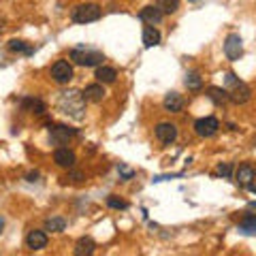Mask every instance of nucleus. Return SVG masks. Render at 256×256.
<instances>
[{"label": "nucleus", "mask_w": 256, "mask_h": 256, "mask_svg": "<svg viewBox=\"0 0 256 256\" xmlns=\"http://www.w3.org/2000/svg\"><path fill=\"white\" fill-rule=\"evenodd\" d=\"M162 18H164V15L160 13L156 6H146V9H141V13H139V20L150 24V26H156V24H160V22H162Z\"/></svg>", "instance_id": "15"}, {"label": "nucleus", "mask_w": 256, "mask_h": 256, "mask_svg": "<svg viewBox=\"0 0 256 256\" xmlns=\"http://www.w3.org/2000/svg\"><path fill=\"white\" fill-rule=\"evenodd\" d=\"M226 94H228L230 100L237 102V105H244V102H248L252 98L250 86L244 84L235 73H226Z\"/></svg>", "instance_id": "2"}, {"label": "nucleus", "mask_w": 256, "mask_h": 256, "mask_svg": "<svg viewBox=\"0 0 256 256\" xmlns=\"http://www.w3.org/2000/svg\"><path fill=\"white\" fill-rule=\"evenodd\" d=\"M107 205L114 207V210H126V207H128V203L122 201V198H118V196H109L107 198Z\"/></svg>", "instance_id": "26"}, {"label": "nucleus", "mask_w": 256, "mask_h": 256, "mask_svg": "<svg viewBox=\"0 0 256 256\" xmlns=\"http://www.w3.org/2000/svg\"><path fill=\"white\" fill-rule=\"evenodd\" d=\"M162 105H164V109L169 111V114H180V111L184 109V98H182L178 92H169V94L164 96Z\"/></svg>", "instance_id": "13"}, {"label": "nucleus", "mask_w": 256, "mask_h": 256, "mask_svg": "<svg viewBox=\"0 0 256 256\" xmlns=\"http://www.w3.org/2000/svg\"><path fill=\"white\" fill-rule=\"evenodd\" d=\"M239 230L246 235H254L256 233V216L252 212H246L242 224H239Z\"/></svg>", "instance_id": "20"}, {"label": "nucleus", "mask_w": 256, "mask_h": 256, "mask_svg": "<svg viewBox=\"0 0 256 256\" xmlns=\"http://www.w3.org/2000/svg\"><path fill=\"white\" fill-rule=\"evenodd\" d=\"M70 137H75V128H68L62 124L50 128V141L54 146H64V143H68Z\"/></svg>", "instance_id": "9"}, {"label": "nucleus", "mask_w": 256, "mask_h": 256, "mask_svg": "<svg viewBox=\"0 0 256 256\" xmlns=\"http://www.w3.org/2000/svg\"><path fill=\"white\" fill-rule=\"evenodd\" d=\"M22 109L30 111V114H36V116H43L45 114V102L38 100V98H24L22 100Z\"/></svg>", "instance_id": "17"}, {"label": "nucleus", "mask_w": 256, "mask_h": 256, "mask_svg": "<svg viewBox=\"0 0 256 256\" xmlns=\"http://www.w3.org/2000/svg\"><path fill=\"white\" fill-rule=\"evenodd\" d=\"M186 86L190 88V90H201L203 82H201V77H198L196 73H188L186 75Z\"/></svg>", "instance_id": "25"}, {"label": "nucleus", "mask_w": 256, "mask_h": 256, "mask_svg": "<svg viewBox=\"0 0 256 256\" xmlns=\"http://www.w3.org/2000/svg\"><path fill=\"white\" fill-rule=\"evenodd\" d=\"M254 178H256V173H254V166L250 164V162H246V164H242L237 169V173H235V180H237V184L242 188H248L254 194L256 192V186H254Z\"/></svg>", "instance_id": "5"}, {"label": "nucleus", "mask_w": 256, "mask_h": 256, "mask_svg": "<svg viewBox=\"0 0 256 256\" xmlns=\"http://www.w3.org/2000/svg\"><path fill=\"white\" fill-rule=\"evenodd\" d=\"M52 77L56 84H68L73 79V66L66 60H58L52 66Z\"/></svg>", "instance_id": "8"}, {"label": "nucleus", "mask_w": 256, "mask_h": 256, "mask_svg": "<svg viewBox=\"0 0 256 256\" xmlns=\"http://www.w3.org/2000/svg\"><path fill=\"white\" fill-rule=\"evenodd\" d=\"M2 228H4V218L0 216V235H2Z\"/></svg>", "instance_id": "31"}, {"label": "nucleus", "mask_w": 256, "mask_h": 256, "mask_svg": "<svg viewBox=\"0 0 256 256\" xmlns=\"http://www.w3.org/2000/svg\"><path fill=\"white\" fill-rule=\"evenodd\" d=\"M38 178V173H28V182H36Z\"/></svg>", "instance_id": "30"}, {"label": "nucleus", "mask_w": 256, "mask_h": 256, "mask_svg": "<svg viewBox=\"0 0 256 256\" xmlns=\"http://www.w3.org/2000/svg\"><path fill=\"white\" fill-rule=\"evenodd\" d=\"M9 50H11V52H22V54H26V56H30L32 52H34L32 47H28L24 41H18V38H13V41H9Z\"/></svg>", "instance_id": "24"}, {"label": "nucleus", "mask_w": 256, "mask_h": 256, "mask_svg": "<svg viewBox=\"0 0 256 256\" xmlns=\"http://www.w3.org/2000/svg\"><path fill=\"white\" fill-rule=\"evenodd\" d=\"M218 128H220V122L214 116L201 118L194 122V130H196L198 137H214V134L218 132Z\"/></svg>", "instance_id": "7"}, {"label": "nucleus", "mask_w": 256, "mask_h": 256, "mask_svg": "<svg viewBox=\"0 0 256 256\" xmlns=\"http://www.w3.org/2000/svg\"><path fill=\"white\" fill-rule=\"evenodd\" d=\"M70 180H75V182H82V180H84V175L75 171V173H70Z\"/></svg>", "instance_id": "29"}, {"label": "nucleus", "mask_w": 256, "mask_h": 256, "mask_svg": "<svg viewBox=\"0 0 256 256\" xmlns=\"http://www.w3.org/2000/svg\"><path fill=\"white\" fill-rule=\"evenodd\" d=\"M100 6L94 4V2H86V4H77L73 13H70V18H73L75 24H90V22H96L100 20Z\"/></svg>", "instance_id": "4"}, {"label": "nucleus", "mask_w": 256, "mask_h": 256, "mask_svg": "<svg viewBox=\"0 0 256 256\" xmlns=\"http://www.w3.org/2000/svg\"><path fill=\"white\" fill-rule=\"evenodd\" d=\"M70 60L79 66H98L105 60V54L94 50V47H86V45H79L70 52Z\"/></svg>", "instance_id": "3"}, {"label": "nucleus", "mask_w": 256, "mask_h": 256, "mask_svg": "<svg viewBox=\"0 0 256 256\" xmlns=\"http://www.w3.org/2000/svg\"><path fill=\"white\" fill-rule=\"evenodd\" d=\"M58 107L62 114H66L70 118H75V120H82L84 118V109H86V100H84V96L82 92H62L60 96V100H58Z\"/></svg>", "instance_id": "1"}, {"label": "nucleus", "mask_w": 256, "mask_h": 256, "mask_svg": "<svg viewBox=\"0 0 256 256\" xmlns=\"http://www.w3.org/2000/svg\"><path fill=\"white\" fill-rule=\"evenodd\" d=\"M180 6V0H156V9L162 13V15H171L178 11Z\"/></svg>", "instance_id": "21"}, {"label": "nucleus", "mask_w": 256, "mask_h": 256, "mask_svg": "<svg viewBox=\"0 0 256 256\" xmlns=\"http://www.w3.org/2000/svg\"><path fill=\"white\" fill-rule=\"evenodd\" d=\"M94 77L98 79L100 84H114L118 73H116V68H111V66H98V68H96V75Z\"/></svg>", "instance_id": "19"}, {"label": "nucleus", "mask_w": 256, "mask_h": 256, "mask_svg": "<svg viewBox=\"0 0 256 256\" xmlns=\"http://www.w3.org/2000/svg\"><path fill=\"white\" fill-rule=\"evenodd\" d=\"M26 246L30 248L32 252L43 250V248L47 246V233L45 230H30L28 237H26Z\"/></svg>", "instance_id": "12"}, {"label": "nucleus", "mask_w": 256, "mask_h": 256, "mask_svg": "<svg viewBox=\"0 0 256 256\" xmlns=\"http://www.w3.org/2000/svg\"><path fill=\"white\" fill-rule=\"evenodd\" d=\"M120 173H122V178H124V180H130L132 175H134V173H132L130 169H126L124 164H120Z\"/></svg>", "instance_id": "28"}, {"label": "nucleus", "mask_w": 256, "mask_h": 256, "mask_svg": "<svg viewBox=\"0 0 256 256\" xmlns=\"http://www.w3.org/2000/svg\"><path fill=\"white\" fill-rule=\"evenodd\" d=\"M54 160H56V164L58 166H62V169H73L75 166V154L68 148H58L56 150Z\"/></svg>", "instance_id": "11"}, {"label": "nucleus", "mask_w": 256, "mask_h": 256, "mask_svg": "<svg viewBox=\"0 0 256 256\" xmlns=\"http://www.w3.org/2000/svg\"><path fill=\"white\" fill-rule=\"evenodd\" d=\"M224 54H226L228 60H239L244 56V41L239 34H228L226 41H224Z\"/></svg>", "instance_id": "6"}, {"label": "nucleus", "mask_w": 256, "mask_h": 256, "mask_svg": "<svg viewBox=\"0 0 256 256\" xmlns=\"http://www.w3.org/2000/svg\"><path fill=\"white\" fill-rule=\"evenodd\" d=\"M94 248H96V244L92 237H82L75 244V256H90V254H94Z\"/></svg>", "instance_id": "16"}, {"label": "nucleus", "mask_w": 256, "mask_h": 256, "mask_svg": "<svg viewBox=\"0 0 256 256\" xmlns=\"http://www.w3.org/2000/svg\"><path fill=\"white\" fill-rule=\"evenodd\" d=\"M2 26H4V22H2V20H0V32H2Z\"/></svg>", "instance_id": "32"}, {"label": "nucleus", "mask_w": 256, "mask_h": 256, "mask_svg": "<svg viewBox=\"0 0 256 256\" xmlns=\"http://www.w3.org/2000/svg\"><path fill=\"white\" fill-rule=\"evenodd\" d=\"M160 43V32L154 26H146L143 28V45L146 47H156Z\"/></svg>", "instance_id": "18"}, {"label": "nucleus", "mask_w": 256, "mask_h": 256, "mask_svg": "<svg viewBox=\"0 0 256 256\" xmlns=\"http://www.w3.org/2000/svg\"><path fill=\"white\" fill-rule=\"evenodd\" d=\"M82 96H84L86 102H100L102 96H105V90H102L100 84H92V86H86Z\"/></svg>", "instance_id": "14"}, {"label": "nucleus", "mask_w": 256, "mask_h": 256, "mask_svg": "<svg viewBox=\"0 0 256 256\" xmlns=\"http://www.w3.org/2000/svg\"><path fill=\"white\" fill-rule=\"evenodd\" d=\"M210 98L216 105H224V102L228 100V94H226V90H222V88H210Z\"/></svg>", "instance_id": "23"}, {"label": "nucleus", "mask_w": 256, "mask_h": 256, "mask_svg": "<svg viewBox=\"0 0 256 256\" xmlns=\"http://www.w3.org/2000/svg\"><path fill=\"white\" fill-rule=\"evenodd\" d=\"M66 228V220L60 218V216H54L45 222V230H52V233H60V230Z\"/></svg>", "instance_id": "22"}, {"label": "nucleus", "mask_w": 256, "mask_h": 256, "mask_svg": "<svg viewBox=\"0 0 256 256\" xmlns=\"http://www.w3.org/2000/svg\"><path fill=\"white\" fill-rule=\"evenodd\" d=\"M156 137L160 143H166V146H169V143H173L178 139V126L171 124V122H160L156 126Z\"/></svg>", "instance_id": "10"}, {"label": "nucleus", "mask_w": 256, "mask_h": 256, "mask_svg": "<svg viewBox=\"0 0 256 256\" xmlns=\"http://www.w3.org/2000/svg\"><path fill=\"white\" fill-rule=\"evenodd\" d=\"M230 173H233V164L230 162L218 164V169H216V175H222V178H230Z\"/></svg>", "instance_id": "27"}]
</instances>
